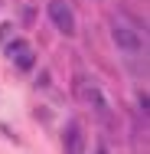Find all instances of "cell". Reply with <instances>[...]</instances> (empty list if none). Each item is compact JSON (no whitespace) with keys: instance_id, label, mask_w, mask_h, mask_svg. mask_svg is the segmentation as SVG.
<instances>
[{"instance_id":"cell-1","label":"cell","mask_w":150,"mask_h":154,"mask_svg":"<svg viewBox=\"0 0 150 154\" xmlns=\"http://www.w3.org/2000/svg\"><path fill=\"white\" fill-rule=\"evenodd\" d=\"M75 89H78V98L88 105L91 112L108 115V108H111V105H108V95L101 92V85H98L95 79H78V82H75Z\"/></svg>"},{"instance_id":"cell-2","label":"cell","mask_w":150,"mask_h":154,"mask_svg":"<svg viewBox=\"0 0 150 154\" xmlns=\"http://www.w3.org/2000/svg\"><path fill=\"white\" fill-rule=\"evenodd\" d=\"M49 20L62 36H75V30H78L75 26V13H72V7L65 0H49Z\"/></svg>"},{"instance_id":"cell-3","label":"cell","mask_w":150,"mask_h":154,"mask_svg":"<svg viewBox=\"0 0 150 154\" xmlns=\"http://www.w3.org/2000/svg\"><path fill=\"white\" fill-rule=\"evenodd\" d=\"M85 144H88V134H85L82 122H69L65 134H62V151L65 154H85Z\"/></svg>"},{"instance_id":"cell-4","label":"cell","mask_w":150,"mask_h":154,"mask_svg":"<svg viewBox=\"0 0 150 154\" xmlns=\"http://www.w3.org/2000/svg\"><path fill=\"white\" fill-rule=\"evenodd\" d=\"M111 39H114V46L124 49V53H137V49H140V36L134 30H127V26H118V23L111 26Z\"/></svg>"},{"instance_id":"cell-5","label":"cell","mask_w":150,"mask_h":154,"mask_svg":"<svg viewBox=\"0 0 150 154\" xmlns=\"http://www.w3.org/2000/svg\"><path fill=\"white\" fill-rule=\"evenodd\" d=\"M13 62H16V69H23V72H30L33 66H36V53H33L30 46H26V49H20V53L13 56Z\"/></svg>"},{"instance_id":"cell-6","label":"cell","mask_w":150,"mask_h":154,"mask_svg":"<svg viewBox=\"0 0 150 154\" xmlns=\"http://www.w3.org/2000/svg\"><path fill=\"white\" fill-rule=\"evenodd\" d=\"M26 46H30V43H23V39H13V43H10V46H7V56H10V59H13V56H16V53H20V49H26Z\"/></svg>"},{"instance_id":"cell-7","label":"cell","mask_w":150,"mask_h":154,"mask_svg":"<svg viewBox=\"0 0 150 154\" xmlns=\"http://www.w3.org/2000/svg\"><path fill=\"white\" fill-rule=\"evenodd\" d=\"M7 36H10V23H3V26H0V43H3Z\"/></svg>"},{"instance_id":"cell-8","label":"cell","mask_w":150,"mask_h":154,"mask_svg":"<svg viewBox=\"0 0 150 154\" xmlns=\"http://www.w3.org/2000/svg\"><path fill=\"white\" fill-rule=\"evenodd\" d=\"M98 154H108V144L104 141H98Z\"/></svg>"}]
</instances>
